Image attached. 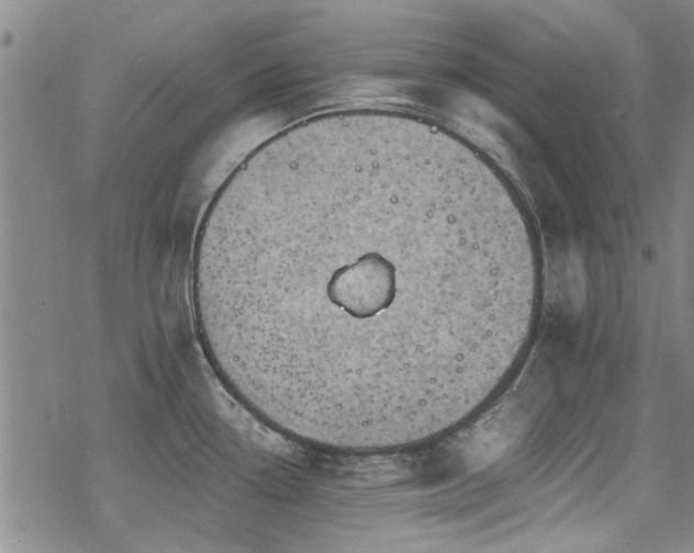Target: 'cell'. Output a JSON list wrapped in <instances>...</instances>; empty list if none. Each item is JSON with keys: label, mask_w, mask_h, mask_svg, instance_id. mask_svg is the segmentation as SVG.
Here are the masks:
<instances>
[{"label": "cell", "mask_w": 694, "mask_h": 553, "mask_svg": "<svg viewBox=\"0 0 694 553\" xmlns=\"http://www.w3.org/2000/svg\"><path fill=\"white\" fill-rule=\"evenodd\" d=\"M206 354L270 427L340 452L425 445L507 384L542 264L512 185L381 113L286 131L213 199L191 269Z\"/></svg>", "instance_id": "6da1fadb"}]
</instances>
